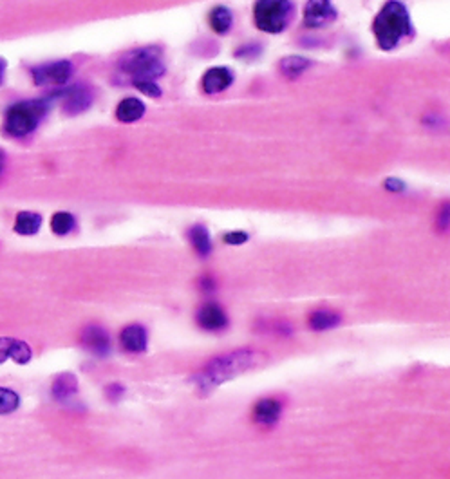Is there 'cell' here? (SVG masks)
I'll return each instance as SVG.
<instances>
[{
  "label": "cell",
  "instance_id": "cell-15",
  "mask_svg": "<svg viewBox=\"0 0 450 479\" xmlns=\"http://www.w3.org/2000/svg\"><path fill=\"white\" fill-rule=\"evenodd\" d=\"M76 391H78V382H76L75 375H69V373H64V375L58 376L53 383V396L58 401H69L71 398L75 396Z\"/></svg>",
  "mask_w": 450,
  "mask_h": 479
},
{
  "label": "cell",
  "instance_id": "cell-13",
  "mask_svg": "<svg viewBox=\"0 0 450 479\" xmlns=\"http://www.w3.org/2000/svg\"><path fill=\"white\" fill-rule=\"evenodd\" d=\"M145 114V103L138 98H125L119 101L118 109H116V118L123 123L138 122Z\"/></svg>",
  "mask_w": 450,
  "mask_h": 479
},
{
  "label": "cell",
  "instance_id": "cell-30",
  "mask_svg": "<svg viewBox=\"0 0 450 479\" xmlns=\"http://www.w3.org/2000/svg\"><path fill=\"white\" fill-rule=\"evenodd\" d=\"M201 289H205V292H214L215 289V283L212 277H203L201 279Z\"/></svg>",
  "mask_w": 450,
  "mask_h": 479
},
{
  "label": "cell",
  "instance_id": "cell-22",
  "mask_svg": "<svg viewBox=\"0 0 450 479\" xmlns=\"http://www.w3.org/2000/svg\"><path fill=\"white\" fill-rule=\"evenodd\" d=\"M18 403H20V398H18L17 392L11 391V389L0 387V414L13 413Z\"/></svg>",
  "mask_w": 450,
  "mask_h": 479
},
{
  "label": "cell",
  "instance_id": "cell-1",
  "mask_svg": "<svg viewBox=\"0 0 450 479\" xmlns=\"http://www.w3.org/2000/svg\"><path fill=\"white\" fill-rule=\"evenodd\" d=\"M264 358H266V355L261 353V351H255V349H237V351L221 355V357L208 362L194 376V382H196V385L201 391H212V389L221 385V383L228 382V380L235 378V376L242 375L246 371L261 366Z\"/></svg>",
  "mask_w": 450,
  "mask_h": 479
},
{
  "label": "cell",
  "instance_id": "cell-3",
  "mask_svg": "<svg viewBox=\"0 0 450 479\" xmlns=\"http://www.w3.org/2000/svg\"><path fill=\"white\" fill-rule=\"evenodd\" d=\"M51 96L38 98V100L18 101L6 110L4 116V132L13 138H24L35 131L38 123L44 120L51 107Z\"/></svg>",
  "mask_w": 450,
  "mask_h": 479
},
{
  "label": "cell",
  "instance_id": "cell-18",
  "mask_svg": "<svg viewBox=\"0 0 450 479\" xmlns=\"http://www.w3.org/2000/svg\"><path fill=\"white\" fill-rule=\"evenodd\" d=\"M42 224V215L36 212H20L15 221V231L20 236H35Z\"/></svg>",
  "mask_w": 450,
  "mask_h": 479
},
{
  "label": "cell",
  "instance_id": "cell-10",
  "mask_svg": "<svg viewBox=\"0 0 450 479\" xmlns=\"http://www.w3.org/2000/svg\"><path fill=\"white\" fill-rule=\"evenodd\" d=\"M82 344L91 353L98 355V357H106L110 349V338L103 327L87 326L82 331Z\"/></svg>",
  "mask_w": 450,
  "mask_h": 479
},
{
  "label": "cell",
  "instance_id": "cell-6",
  "mask_svg": "<svg viewBox=\"0 0 450 479\" xmlns=\"http://www.w3.org/2000/svg\"><path fill=\"white\" fill-rule=\"evenodd\" d=\"M31 76L35 80L36 85H66L73 76V64L67 60H58L45 64V66H38L31 69Z\"/></svg>",
  "mask_w": 450,
  "mask_h": 479
},
{
  "label": "cell",
  "instance_id": "cell-14",
  "mask_svg": "<svg viewBox=\"0 0 450 479\" xmlns=\"http://www.w3.org/2000/svg\"><path fill=\"white\" fill-rule=\"evenodd\" d=\"M280 410H282L280 401L266 398V400H261L254 407V418L259 423H263V425H271V423H275L279 420Z\"/></svg>",
  "mask_w": 450,
  "mask_h": 479
},
{
  "label": "cell",
  "instance_id": "cell-2",
  "mask_svg": "<svg viewBox=\"0 0 450 479\" xmlns=\"http://www.w3.org/2000/svg\"><path fill=\"white\" fill-rule=\"evenodd\" d=\"M372 33L378 45L385 51L394 49L402 40L409 38L412 35V24L405 6L400 2H387L376 15Z\"/></svg>",
  "mask_w": 450,
  "mask_h": 479
},
{
  "label": "cell",
  "instance_id": "cell-26",
  "mask_svg": "<svg viewBox=\"0 0 450 479\" xmlns=\"http://www.w3.org/2000/svg\"><path fill=\"white\" fill-rule=\"evenodd\" d=\"M261 45L259 44H246V45H240L239 49L235 51V57L239 58V60H254V58H257L259 55H261Z\"/></svg>",
  "mask_w": 450,
  "mask_h": 479
},
{
  "label": "cell",
  "instance_id": "cell-8",
  "mask_svg": "<svg viewBox=\"0 0 450 479\" xmlns=\"http://www.w3.org/2000/svg\"><path fill=\"white\" fill-rule=\"evenodd\" d=\"M55 98H64V110L69 114H78L83 113L85 109H89L92 103V91L91 87H85V85H75V87L67 89V91L60 92V94H53Z\"/></svg>",
  "mask_w": 450,
  "mask_h": 479
},
{
  "label": "cell",
  "instance_id": "cell-4",
  "mask_svg": "<svg viewBox=\"0 0 450 479\" xmlns=\"http://www.w3.org/2000/svg\"><path fill=\"white\" fill-rule=\"evenodd\" d=\"M119 67H122L123 73L131 74L132 80H152V82H156V78L165 73L161 51L154 45L127 52L119 60Z\"/></svg>",
  "mask_w": 450,
  "mask_h": 479
},
{
  "label": "cell",
  "instance_id": "cell-20",
  "mask_svg": "<svg viewBox=\"0 0 450 479\" xmlns=\"http://www.w3.org/2000/svg\"><path fill=\"white\" fill-rule=\"evenodd\" d=\"M307 324H310L311 329H315V331H326V329H331V327L340 324V315L335 313V311L320 310L310 315Z\"/></svg>",
  "mask_w": 450,
  "mask_h": 479
},
{
  "label": "cell",
  "instance_id": "cell-27",
  "mask_svg": "<svg viewBox=\"0 0 450 479\" xmlns=\"http://www.w3.org/2000/svg\"><path fill=\"white\" fill-rule=\"evenodd\" d=\"M15 344H17V340L15 338H8V336H2V338H0V364L13 357Z\"/></svg>",
  "mask_w": 450,
  "mask_h": 479
},
{
  "label": "cell",
  "instance_id": "cell-19",
  "mask_svg": "<svg viewBox=\"0 0 450 479\" xmlns=\"http://www.w3.org/2000/svg\"><path fill=\"white\" fill-rule=\"evenodd\" d=\"M310 64L311 62L304 57H284L279 62V71L286 78L295 80L310 67Z\"/></svg>",
  "mask_w": 450,
  "mask_h": 479
},
{
  "label": "cell",
  "instance_id": "cell-32",
  "mask_svg": "<svg viewBox=\"0 0 450 479\" xmlns=\"http://www.w3.org/2000/svg\"><path fill=\"white\" fill-rule=\"evenodd\" d=\"M2 170H4V154L0 152V174H2Z\"/></svg>",
  "mask_w": 450,
  "mask_h": 479
},
{
  "label": "cell",
  "instance_id": "cell-23",
  "mask_svg": "<svg viewBox=\"0 0 450 479\" xmlns=\"http://www.w3.org/2000/svg\"><path fill=\"white\" fill-rule=\"evenodd\" d=\"M134 87L140 92H143L145 96H150V98H159L161 96V89L156 82L152 80H132Z\"/></svg>",
  "mask_w": 450,
  "mask_h": 479
},
{
  "label": "cell",
  "instance_id": "cell-29",
  "mask_svg": "<svg viewBox=\"0 0 450 479\" xmlns=\"http://www.w3.org/2000/svg\"><path fill=\"white\" fill-rule=\"evenodd\" d=\"M385 188L391 192H403L405 190V183L396 178H391V179H385Z\"/></svg>",
  "mask_w": 450,
  "mask_h": 479
},
{
  "label": "cell",
  "instance_id": "cell-24",
  "mask_svg": "<svg viewBox=\"0 0 450 479\" xmlns=\"http://www.w3.org/2000/svg\"><path fill=\"white\" fill-rule=\"evenodd\" d=\"M436 228L440 231H447L450 228V201L442 203L436 214Z\"/></svg>",
  "mask_w": 450,
  "mask_h": 479
},
{
  "label": "cell",
  "instance_id": "cell-31",
  "mask_svg": "<svg viewBox=\"0 0 450 479\" xmlns=\"http://www.w3.org/2000/svg\"><path fill=\"white\" fill-rule=\"evenodd\" d=\"M6 60L4 58H0V85H2V82H4V73H6Z\"/></svg>",
  "mask_w": 450,
  "mask_h": 479
},
{
  "label": "cell",
  "instance_id": "cell-7",
  "mask_svg": "<svg viewBox=\"0 0 450 479\" xmlns=\"http://www.w3.org/2000/svg\"><path fill=\"white\" fill-rule=\"evenodd\" d=\"M337 18V9L328 0H313L307 2L304 8V26L315 29V27H326Z\"/></svg>",
  "mask_w": 450,
  "mask_h": 479
},
{
  "label": "cell",
  "instance_id": "cell-11",
  "mask_svg": "<svg viewBox=\"0 0 450 479\" xmlns=\"http://www.w3.org/2000/svg\"><path fill=\"white\" fill-rule=\"evenodd\" d=\"M203 91L206 94H217L226 91L233 83V73L228 67H212L203 76Z\"/></svg>",
  "mask_w": 450,
  "mask_h": 479
},
{
  "label": "cell",
  "instance_id": "cell-28",
  "mask_svg": "<svg viewBox=\"0 0 450 479\" xmlns=\"http://www.w3.org/2000/svg\"><path fill=\"white\" fill-rule=\"evenodd\" d=\"M223 241L226 244H245L248 241V234H245V231H228L223 236Z\"/></svg>",
  "mask_w": 450,
  "mask_h": 479
},
{
  "label": "cell",
  "instance_id": "cell-12",
  "mask_svg": "<svg viewBox=\"0 0 450 479\" xmlns=\"http://www.w3.org/2000/svg\"><path fill=\"white\" fill-rule=\"evenodd\" d=\"M119 344L125 351H131V353H141L147 349V331L145 327L140 324H132L127 326L119 333Z\"/></svg>",
  "mask_w": 450,
  "mask_h": 479
},
{
  "label": "cell",
  "instance_id": "cell-25",
  "mask_svg": "<svg viewBox=\"0 0 450 479\" xmlns=\"http://www.w3.org/2000/svg\"><path fill=\"white\" fill-rule=\"evenodd\" d=\"M11 360H15V362H17V364H27V362L31 360V349H29V345H27L26 342H22V340H17V344H15L13 357H11Z\"/></svg>",
  "mask_w": 450,
  "mask_h": 479
},
{
  "label": "cell",
  "instance_id": "cell-21",
  "mask_svg": "<svg viewBox=\"0 0 450 479\" xmlns=\"http://www.w3.org/2000/svg\"><path fill=\"white\" fill-rule=\"evenodd\" d=\"M75 227L76 221L75 217H73V214H69V212H57V214L51 217V230H53L57 236H66V234H69Z\"/></svg>",
  "mask_w": 450,
  "mask_h": 479
},
{
  "label": "cell",
  "instance_id": "cell-16",
  "mask_svg": "<svg viewBox=\"0 0 450 479\" xmlns=\"http://www.w3.org/2000/svg\"><path fill=\"white\" fill-rule=\"evenodd\" d=\"M188 241H190V244L194 246V250H196L201 257H206V255H210L212 252V239H210V234H208V230H206L205 227H201V224H196V227H192L190 230H188Z\"/></svg>",
  "mask_w": 450,
  "mask_h": 479
},
{
  "label": "cell",
  "instance_id": "cell-9",
  "mask_svg": "<svg viewBox=\"0 0 450 479\" xmlns=\"http://www.w3.org/2000/svg\"><path fill=\"white\" fill-rule=\"evenodd\" d=\"M196 320L206 331H221L228 326L226 313L215 302H206L205 306H201L196 315Z\"/></svg>",
  "mask_w": 450,
  "mask_h": 479
},
{
  "label": "cell",
  "instance_id": "cell-5",
  "mask_svg": "<svg viewBox=\"0 0 450 479\" xmlns=\"http://www.w3.org/2000/svg\"><path fill=\"white\" fill-rule=\"evenodd\" d=\"M293 13V4L286 0H259L254 8L255 26L264 33H282Z\"/></svg>",
  "mask_w": 450,
  "mask_h": 479
},
{
  "label": "cell",
  "instance_id": "cell-17",
  "mask_svg": "<svg viewBox=\"0 0 450 479\" xmlns=\"http://www.w3.org/2000/svg\"><path fill=\"white\" fill-rule=\"evenodd\" d=\"M208 24H210V27L217 35L228 33V31L232 29L233 24V17L230 13V9L224 8V6H217V8L212 9L210 15H208Z\"/></svg>",
  "mask_w": 450,
  "mask_h": 479
}]
</instances>
